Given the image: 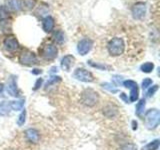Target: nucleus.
<instances>
[{
	"label": "nucleus",
	"mask_w": 160,
	"mask_h": 150,
	"mask_svg": "<svg viewBox=\"0 0 160 150\" xmlns=\"http://www.w3.org/2000/svg\"><path fill=\"white\" fill-rule=\"evenodd\" d=\"M145 99H140L139 102L137 103L136 105V114L138 115V116H141L142 113L144 112V109H145Z\"/></svg>",
	"instance_id": "obj_21"
},
{
	"label": "nucleus",
	"mask_w": 160,
	"mask_h": 150,
	"mask_svg": "<svg viewBox=\"0 0 160 150\" xmlns=\"http://www.w3.org/2000/svg\"><path fill=\"white\" fill-rule=\"evenodd\" d=\"M102 87H103L104 89L108 90V91H109V92H111V93H117V92H118V89H117L116 87H115L113 84H111V83L105 82V83L102 84Z\"/></svg>",
	"instance_id": "obj_27"
},
{
	"label": "nucleus",
	"mask_w": 160,
	"mask_h": 150,
	"mask_svg": "<svg viewBox=\"0 0 160 150\" xmlns=\"http://www.w3.org/2000/svg\"><path fill=\"white\" fill-rule=\"evenodd\" d=\"M160 122V112L157 109H150L145 113V125L148 129H155Z\"/></svg>",
	"instance_id": "obj_2"
},
{
	"label": "nucleus",
	"mask_w": 160,
	"mask_h": 150,
	"mask_svg": "<svg viewBox=\"0 0 160 150\" xmlns=\"http://www.w3.org/2000/svg\"><path fill=\"white\" fill-rule=\"evenodd\" d=\"M58 49L54 44H46L42 49V56L47 60H52L57 57Z\"/></svg>",
	"instance_id": "obj_7"
},
{
	"label": "nucleus",
	"mask_w": 160,
	"mask_h": 150,
	"mask_svg": "<svg viewBox=\"0 0 160 150\" xmlns=\"http://www.w3.org/2000/svg\"><path fill=\"white\" fill-rule=\"evenodd\" d=\"M25 121H26V111H25V109H24L22 110L21 114L19 115V117L17 119V124L19 126H22V125H24Z\"/></svg>",
	"instance_id": "obj_28"
},
{
	"label": "nucleus",
	"mask_w": 160,
	"mask_h": 150,
	"mask_svg": "<svg viewBox=\"0 0 160 150\" xmlns=\"http://www.w3.org/2000/svg\"><path fill=\"white\" fill-rule=\"evenodd\" d=\"M3 46L7 51L13 52L19 48L18 40L16 39V37L13 36V35H9V36H7L3 40Z\"/></svg>",
	"instance_id": "obj_8"
},
{
	"label": "nucleus",
	"mask_w": 160,
	"mask_h": 150,
	"mask_svg": "<svg viewBox=\"0 0 160 150\" xmlns=\"http://www.w3.org/2000/svg\"><path fill=\"white\" fill-rule=\"evenodd\" d=\"M7 8L11 11H20L22 9L21 0H7Z\"/></svg>",
	"instance_id": "obj_15"
},
{
	"label": "nucleus",
	"mask_w": 160,
	"mask_h": 150,
	"mask_svg": "<svg viewBox=\"0 0 160 150\" xmlns=\"http://www.w3.org/2000/svg\"><path fill=\"white\" fill-rule=\"evenodd\" d=\"M159 143H160L159 139H155L153 141L146 144L145 146H143L141 150H157L159 148Z\"/></svg>",
	"instance_id": "obj_19"
},
{
	"label": "nucleus",
	"mask_w": 160,
	"mask_h": 150,
	"mask_svg": "<svg viewBox=\"0 0 160 150\" xmlns=\"http://www.w3.org/2000/svg\"><path fill=\"white\" fill-rule=\"evenodd\" d=\"M133 129L134 130L137 129V122H135V121H133Z\"/></svg>",
	"instance_id": "obj_36"
},
{
	"label": "nucleus",
	"mask_w": 160,
	"mask_h": 150,
	"mask_svg": "<svg viewBox=\"0 0 160 150\" xmlns=\"http://www.w3.org/2000/svg\"><path fill=\"white\" fill-rule=\"evenodd\" d=\"M120 97H121L126 103H129V102H130V101H129V99L126 97V95H125V93H121V95H120Z\"/></svg>",
	"instance_id": "obj_34"
},
{
	"label": "nucleus",
	"mask_w": 160,
	"mask_h": 150,
	"mask_svg": "<svg viewBox=\"0 0 160 150\" xmlns=\"http://www.w3.org/2000/svg\"><path fill=\"white\" fill-rule=\"evenodd\" d=\"M9 17V11L8 8L5 6H0V21L6 20Z\"/></svg>",
	"instance_id": "obj_23"
},
{
	"label": "nucleus",
	"mask_w": 160,
	"mask_h": 150,
	"mask_svg": "<svg viewBox=\"0 0 160 150\" xmlns=\"http://www.w3.org/2000/svg\"><path fill=\"white\" fill-rule=\"evenodd\" d=\"M121 150H137V147L134 144H125L121 147Z\"/></svg>",
	"instance_id": "obj_31"
},
{
	"label": "nucleus",
	"mask_w": 160,
	"mask_h": 150,
	"mask_svg": "<svg viewBox=\"0 0 160 150\" xmlns=\"http://www.w3.org/2000/svg\"><path fill=\"white\" fill-rule=\"evenodd\" d=\"M19 62L21 64L30 66V65H34L37 63V57H36V55L34 54V52L30 51L28 49H25L21 52V54H20Z\"/></svg>",
	"instance_id": "obj_4"
},
{
	"label": "nucleus",
	"mask_w": 160,
	"mask_h": 150,
	"mask_svg": "<svg viewBox=\"0 0 160 150\" xmlns=\"http://www.w3.org/2000/svg\"><path fill=\"white\" fill-rule=\"evenodd\" d=\"M74 61H75L74 56H72V55H66L61 60V68L65 70V71H69L73 66Z\"/></svg>",
	"instance_id": "obj_13"
},
{
	"label": "nucleus",
	"mask_w": 160,
	"mask_h": 150,
	"mask_svg": "<svg viewBox=\"0 0 160 150\" xmlns=\"http://www.w3.org/2000/svg\"><path fill=\"white\" fill-rule=\"evenodd\" d=\"M10 107H11L12 110H15V111L23 110L24 100H14V101H10Z\"/></svg>",
	"instance_id": "obj_18"
},
{
	"label": "nucleus",
	"mask_w": 160,
	"mask_h": 150,
	"mask_svg": "<svg viewBox=\"0 0 160 150\" xmlns=\"http://www.w3.org/2000/svg\"><path fill=\"white\" fill-rule=\"evenodd\" d=\"M88 64L90 65V66H92L94 68H97L99 70H108L110 68V66H108V65L106 64H100V63H94L93 61H91V60H89L88 61Z\"/></svg>",
	"instance_id": "obj_24"
},
{
	"label": "nucleus",
	"mask_w": 160,
	"mask_h": 150,
	"mask_svg": "<svg viewBox=\"0 0 160 150\" xmlns=\"http://www.w3.org/2000/svg\"><path fill=\"white\" fill-rule=\"evenodd\" d=\"M157 90H158V85H154L153 87H151V88H150V89L148 90V91H147V93H146V94H147V96H148V97L152 96V95H153L155 92H156Z\"/></svg>",
	"instance_id": "obj_30"
},
{
	"label": "nucleus",
	"mask_w": 160,
	"mask_h": 150,
	"mask_svg": "<svg viewBox=\"0 0 160 150\" xmlns=\"http://www.w3.org/2000/svg\"><path fill=\"white\" fill-rule=\"evenodd\" d=\"M152 84V80L150 78H145L142 81V88L143 89H147L149 86H151Z\"/></svg>",
	"instance_id": "obj_29"
},
{
	"label": "nucleus",
	"mask_w": 160,
	"mask_h": 150,
	"mask_svg": "<svg viewBox=\"0 0 160 150\" xmlns=\"http://www.w3.org/2000/svg\"><path fill=\"white\" fill-rule=\"evenodd\" d=\"M103 114L108 118L114 117L115 115H117V108L114 106V105L109 104L106 107L103 108Z\"/></svg>",
	"instance_id": "obj_16"
},
{
	"label": "nucleus",
	"mask_w": 160,
	"mask_h": 150,
	"mask_svg": "<svg viewBox=\"0 0 160 150\" xmlns=\"http://www.w3.org/2000/svg\"><path fill=\"white\" fill-rule=\"evenodd\" d=\"M140 69H141L142 72L150 73V72H152V70L154 69V64L152 62H146L140 66Z\"/></svg>",
	"instance_id": "obj_22"
},
{
	"label": "nucleus",
	"mask_w": 160,
	"mask_h": 150,
	"mask_svg": "<svg viewBox=\"0 0 160 150\" xmlns=\"http://www.w3.org/2000/svg\"><path fill=\"white\" fill-rule=\"evenodd\" d=\"M3 88H4V84H3V83H0V94L2 93V91H3Z\"/></svg>",
	"instance_id": "obj_35"
},
{
	"label": "nucleus",
	"mask_w": 160,
	"mask_h": 150,
	"mask_svg": "<svg viewBox=\"0 0 160 150\" xmlns=\"http://www.w3.org/2000/svg\"><path fill=\"white\" fill-rule=\"evenodd\" d=\"M54 39H55V41H56L57 43L59 44H61L65 41V35L62 31H57V32H55L54 34Z\"/></svg>",
	"instance_id": "obj_25"
},
{
	"label": "nucleus",
	"mask_w": 160,
	"mask_h": 150,
	"mask_svg": "<svg viewBox=\"0 0 160 150\" xmlns=\"http://www.w3.org/2000/svg\"><path fill=\"white\" fill-rule=\"evenodd\" d=\"M74 77L80 80L82 82H92L94 80V77L91 72L84 68H77L74 71Z\"/></svg>",
	"instance_id": "obj_6"
},
{
	"label": "nucleus",
	"mask_w": 160,
	"mask_h": 150,
	"mask_svg": "<svg viewBox=\"0 0 160 150\" xmlns=\"http://www.w3.org/2000/svg\"><path fill=\"white\" fill-rule=\"evenodd\" d=\"M125 44L122 38L114 37L107 44V50L111 56H119L124 52Z\"/></svg>",
	"instance_id": "obj_1"
},
{
	"label": "nucleus",
	"mask_w": 160,
	"mask_h": 150,
	"mask_svg": "<svg viewBox=\"0 0 160 150\" xmlns=\"http://www.w3.org/2000/svg\"><path fill=\"white\" fill-rule=\"evenodd\" d=\"M60 81H61V77H60V76H52V77L49 78V80L46 82V85H45V86H46V88H48L49 86L57 84Z\"/></svg>",
	"instance_id": "obj_26"
},
{
	"label": "nucleus",
	"mask_w": 160,
	"mask_h": 150,
	"mask_svg": "<svg viewBox=\"0 0 160 150\" xmlns=\"http://www.w3.org/2000/svg\"><path fill=\"white\" fill-rule=\"evenodd\" d=\"M31 72H32V74L38 75V74H41L42 73V70L41 69H33Z\"/></svg>",
	"instance_id": "obj_33"
},
{
	"label": "nucleus",
	"mask_w": 160,
	"mask_h": 150,
	"mask_svg": "<svg viewBox=\"0 0 160 150\" xmlns=\"http://www.w3.org/2000/svg\"><path fill=\"white\" fill-rule=\"evenodd\" d=\"M92 46H93L92 40L88 38H84L81 41H79L77 45V51L80 55L84 56V55H86L90 50H91Z\"/></svg>",
	"instance_id": "obj_9"
},
{
	"label": "nucleus",
	"mask_w": 160,
	"mask_h": 150,
	"mask_svg": "<svg viewBox=\"0 0 160 150\" xmlns=\"http://www.w3.org/2000/svg\"><path fill=\"white\" fill-rule=\"evenodd\" d=\"M11 111V107H10V102L3 101L0 103V116H7V115Z\"/></svg>",
	"instance_id": "obj_17"
},
{
	"label": "nucleus",
	"mask_w": 160,
	"mask_h": 150,
	"mask_svg": "<svg viewBox=\"0 0 160 150\" xmlns=\"http://www.w3.org/2000/svg\"><path fill=\"white\" fill-rule=\"evenodd\" d=\"M42 82H43V79H42V78H38V79H37V81L35 82V85H34L33 90H37V89H39L40 86L42 85Z\"/></svg>",
	"instance_id": "obj_32"
},
{
	"label": "nucleus",
	"mask_w": 160,
	"mask_h": 150,
	"mask_svg": "<svg viewBox=\"0 0 160 150\" xmlns=\"http://www.w3.org/2000/svg\"><path fill=\"white\" fill-rule=\"evenodd\" d=\"M36 4V0H21V6L25 10H31Z\"/></svg>",
	"instance_id": "obj_20"
},
{
	"label": "nucleus",
	"mask_w": 160,
	"mask_h": 150,
	"mask_svg": "<svg viewBox=\"0 0 160 150\" xmlns=\"http://www.w3.org/2000/svg\"><path fill=\"white\" fill-rule=\"evenodd\" d=\"M123 85H124V87L130 89L129 101L135 102L138 99V96H139V88H138L137 83L135 81H133V80H125V81H123Z\"/></svg>",
	"instance_id": "obj_5"
},
{
	"label": "nucleus",
	"mask_w": 160,
	"mask_h": 150,
	"mask_svg": "<svg viewBox=\"0 0 160 150\" xmlns=\"http://www.w3.org/2000/svg\"><path fill=\"white\" fill-rule=\"evenodd\" d=\"M99 100L98 93L93 89H85L81 94V101L85 105V106L88 107H93L94 105H96Z\"/></svg>",
	"instance_id": "obj_3"
},
{
	"label": "nucleus",
	"mask_w": 160,
	"mask_h": 150,
	"mask_svg": "<svg viewBox=\"0 0 160 150\" xmlns=\"http://www.w3.org/2000/svg\"><path fill=\"white\" fill-rule=\"evenodd\" d=\"M146 13V6L143 2H138L132 7V16L134 19H143Z\"/></svg>",
	"instance_id": "obj_10"
},
{
	"label": "nucleus",
	"mask_w": 160,
	"mask_h": 150,
	"mask_svg": "<svg viewBox=\"0 0 160 150\" xmlns=\"http://www.w3.org/2000/svg\"><path fill=\"white\" fill-rule=\"evenodd\" d=\"M25 137L31 143H37L40 139V134L36 129L29 128L25 131Z\"/></svg>",
	"instance_id": "obj_12"
},
{
	"label": "nucleus",
	"mask_w": 160,
	"mask_h": 150,
	"mask_svg": "<svg viewBox=\"0 0 160 150\" xmlns=\"http://www.w3.org/2000/svg\"><path fill=\"white\" fill-rule=\"evenodd\" d=\"M42 28L45 32H50L54 28V19L51 16H46L42 20Z\"/></svg>",
	"instance_id": "obj_14"
},
{
	"label": "nucleus",
	"mask_w": 160,
	"mask_h": 150,
	"mask_svg": "<svg viewBox=\"0 0 160 150\" xmlns=\"http://www.w3.org/2000/svg\"><path fill=\"white\" fill-rule=\"evenodd\" d=\"M6 91L8 94H10L11 96H14V97H16L19 95L17 83H16V78H15V76H11L9 78L8 82H7V86H6Z\"/></svg>",
	"instance_id": "obj_11"
}]
</instances>
